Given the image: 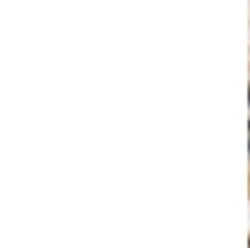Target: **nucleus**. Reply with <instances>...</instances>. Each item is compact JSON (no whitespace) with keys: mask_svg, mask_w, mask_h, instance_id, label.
<instances>
[]
</instances>
